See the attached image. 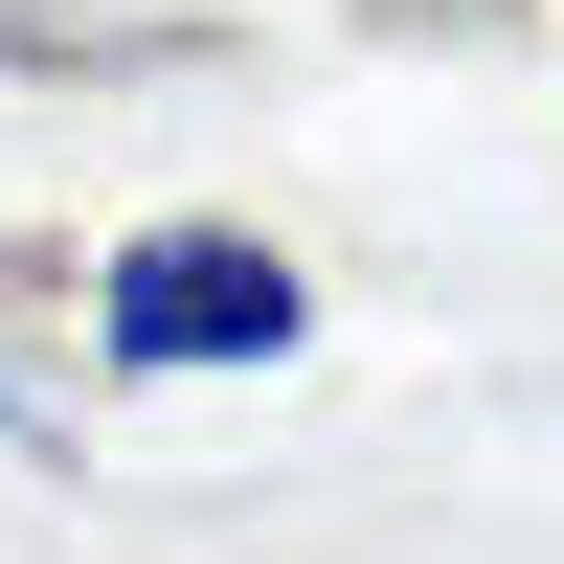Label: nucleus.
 I'll return each mask as SVG.
<instances>
[{
  "label": "nucleus",
  "instance_id": "1",
  "mask_svg": "<svg viewBox=\"0 0 564 564\" xmlns=\"http://www.w3.org/2000/svg\"><path fill=\"white\" fill-rule=\"evenodd\" d=\"M294 271L249 249V226H159V249H113V294H90V339L135 361V384H181V361H294Z\"/></svg>",
  "mask_w": 564,
  "mask_h": 564
}]
</instances>
